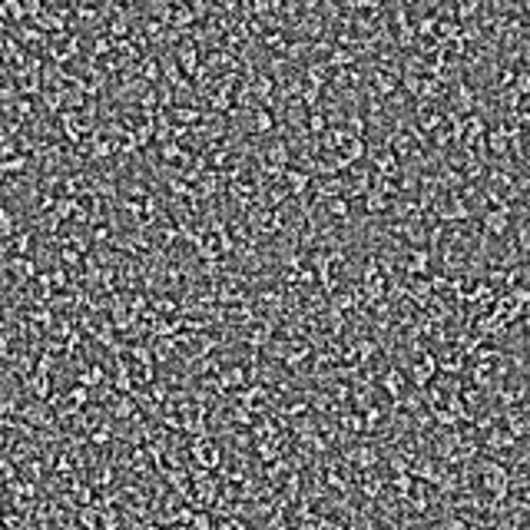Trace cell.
<instances>
[{
    "label": "cell",
    "mask_w": 530,
    "mask_h": 530,
    "mask_svg": "<svg viewBox=\"0 0 530 530\" xmlns=\"http://www.w3.org/2000/svg\"><path fill=\"white\" fill-rule=\"evenodd\" d=\"M338 153L345 156L351 166H355V163H365V156H368V139H361V136H348L345 146H341Z\"/></svg>",
    "instance_id": "obj_4"
},
{
    "label": "cell",
    "mask_w": 530,
    "mask_h": 530,
    "mask_svg": "<svg viewBox=\"0 0 530 530\" xmlns=\"http://www.w3.org/2000/svg\"><path fill=\"white\" fill-rule=\"evenodd\" d=\"M193 461L203 464L206 471H209V467H219L222 451H219V444H216V438H209V434H199V438H196L193 441Z\"/></svg>",
    "instance_id": "obj_2"
},
{
    "label": "cell",
    "mask_w": 530,
    "mask_h": 530,
    "mask_svg": "<svg viewBox=\"0 0 530 530\" xmlns=\"http://www.w3.org/2000/svg\"><path fill=\"white\" fill-rule=\"evenodd\" d=\"M106 381V371H103V365H87L83 371H77V385H83V388H93L97 385H103Z\"/></svg>",
    "instance_id": "obj_5"
},
{
    "label": "cell",
    "mask_w": 530,
    "mask_h": 530,
    "mask_svg": "<svg viewBox=\"0 0 530 530\" xmlns=\"http://www.w3.org/2000/svg\"><path fill=\"white\" fill-rule=\"evenodd\" d=\"M282 183H285L289 196H295V199H302V196L312 193V173H305V169H295V166H285Z\"/></svg>",
    "instance_id": "obj_3"
},
{
    "label": "cell",
    "mask_w": 530,
    "mask_h": 530,
    "mask_svg": "<svg viewBox=\"0 0 530 530\" xmlns=\"http://www.w3.org/2000/svg\"><path fill=\"white\" fill-rule=\"evenodd\" d=\"M514 229V206H487L481 209V235L487 239H507Z\"/></svg>",
    "instance_id": "obj_1"
}]
</instances>
